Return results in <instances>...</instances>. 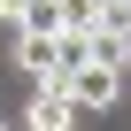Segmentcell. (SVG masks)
Segmentation results:
<instances>
[{"mask_svg":"<svg viewBox=\"0 0 131 131\" xmlns=\"http://www.w3.org/2000/svg\"><path fill=\"white\" fill-rule=\"evenodd\" d=\"M16 70L46 93V85H77V70L62 62V31H16Z\"/></svg>","mask_w":131,"mask_h":131,"instance_id":"obj_1","label":"cell"},{"mask_svg":"<svg viewBox=\"0 0 131 131\" xmlns=\"http://www.w3.org/2000/svg\"><path fill=\"white\" fill-rule=\"evenodd\" d=\"M93 62H116V70H131V0H108V8H100Z\"/></svg>","mask_w":131,"mask_h":131,"instance_id":"obj_2","label":"cell"},{"mask_svg":"<svg viewBox=\"0 0 131 131\" xmlns=\"http://www.w3.org/2000/svg\"><path fill=\"white\" fill-rule=\"evenodd\" d=\"M23 123H31V131H77V123H85V108H77V93H70V85H46V93L23 108Z\"/></svg>","mask_w":131,"mask_h":131,"instance_id":"obj_3","label":"cell"},{"mask_svg":"<svg viewBox=\"0 0 131 131\" xmlns=\"http://www.w3.org/2000/svg\"><path fill=\"white\" fill-rule=\"evenodd\" d=\"M70 93H77V108H85V116H100V108H116V93H123V70H116V62H85Z\"/></svg>","mask_w":131,"mask_h":131,"instance_id":"obj_4","label":"cell"},{"mask_svg":"<svg viewBox=\"0 0 131 131\" xmlns=\"http://www.w3.org/2000/svg\"><path fill=\"white\" fill-rule=\"evenodd\" d=\"M100 8L108 0H62V31H100Z\"/></svg>","mask_w":131,"mask_h":131,"instance_id":"obj_5","label":"cell"},{"mask_svg":"<svg viewBox=\"0 0 131 131\" xmlns=\"http://www.w3.org/2000/svg\"><path fill=\"white\" fill-rule=\"evenodd\" d=\"M23 31H62V0H31V16H23Z\"/></svg>","mask_w":131,"mask_h":131,"instance_id":"obj_6","label":"cell"},{"mask_svg":"<svg viewBox=\"0 0 131 131\" xmlns=\"http://www.w3.org/2000/svg\"><path fill=\"white\" fill-rule=\"evenodd\" d=\"M23 16H31V0H0V23H16V31H23Z\"/></svg>","mask_w":131,"mask_h":131,"instance_id":"obj_7","label":"cell"},{"mask_svg":"<svg viewBox=\"0 0 131 131\" xmlns=\"http://www.w3.org/2000/svg\"><path fill=\"white\" fill-rule=\"evenodd\" d=\"M0 131H16V123H0Z\"/></svg>","mask_w":131,"mask_h":131,"instance_id":"obj_8","label":"cell"}]
</instances>
